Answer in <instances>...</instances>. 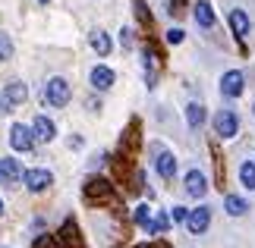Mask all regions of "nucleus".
<instances>
[{
  "mask_svg": "<svg viewBox=\"0 0 255 248\" xmlns=\"http://www.w3.org/2000/svg\"><path fill=\"white\" fill-rule=\"evenodd\" d=\"M142 66H145V85L154 88V85H158V57H154V51H145Z\"/></svg>",
  "mask_w": 255,
  "mask_h": 248,
  "instance_id": "dca6fc26",
  "label": "nucleus"
},
{
  "mask_svg": "<svg viewBox=\"0 0 255 248\" xmlns=\"http://www.w3.org/2000/svg\"><path fill=\"white\" fill-rule=\"evenodd\" d=\"M192 13H195V22H199L202 28H214V9H211L208 0H199Z\"/></svg>",
  "mask_w": 255,
  "mask_h": 248,
  "instance_id": "f3484780",
  "label": "nucleus"
},
{
  "mask_svg": "<svg viewBox=\"0 0 255 248\" xmlns=\"http://www.w3.org/2000/svg\"><path fill=\"white\" fill-rule=\"evenodd\" d=\"M243 88H246V76H243L240 69L224 73V79H221V94H224V97H240Z\"/></svg>",
  "mask_w": 255,
  "mask_h": 248,
  "instance_id": "39448f33",
  "label": "nucleus"
},
{
  "mask_svg": "<svg viewBox=\"0 0 255 248\" xmlns=\"http://www.w3.org/2000/svg\"><path fill=\"white\" fill-rule=\"evenodd\" d=\"M186 123H189V129H199L205 123V107L202 104H186Z\"/></svg>",
  "mask_w": 255,
  "mask_h": 248,
  "instance_id": "aec40b11",
  "label": "nucleus"
},
{
  "mask_svg": "<svg viewBox=\"0 0 255 248\" xmlns=\"http://www.w3.org/2000/svg\"><path fill=\"white\" fill-rule=\"evenodd\" d=\"M230 28H233V35H237L240 38V41H243V38H246L249 35V16L246 13H243V9H230Z\"/></svg>",
  "mask_w": 255,
  "mask_h": 248,
  "instance_id": "2eb2a0df",
  "label": "nucleus"
},
{
  "mask_svg": "<svg viewBox=\"0 0 255 248\" xmlns=\"http://www.w3.org/2000/svg\"><path fill=\"white\" fill-rule=\"evenodd\" d=\"M25 97H28L25 82H9V85L3 88V94H0V110H13V107L22 104Z\"/></svg>",
  "mask_w": 255,
  "mask_h": 248,
  "instance_id": "20e7f679",
  "label": "nucleus"
},
{
  "mask_svg": "<svg viewBox=\"0 0 255 248\" xmlns=\"http://www.w3.org/2000/svg\"><path fill=\"white\" fill-rule=\"evenodd\" d=\"M186 192H189L192 198H202L205 192H208V182H205V176L199 170H189V173H186Z\"/></svg>",
  "mask_w": 255,
  "mask_h": 248,
  "instance_id": "4468645a",
  "label": "nucleus"
},
{
  "mask_svg": "<svg viewBox=\"0 0 255 248\" xmlns=\"http://www.w3.org/2000/svg\"><path fill=\"white\" fill-rule=\"evenodd\" d=\"M88 79H92V88H98V91H107V88L114 85V79H117V76H114V69H111V66H95Z\"/></svg>",
  "mask_w": 255,
  "mask_h": 248,
  "instance_id": "f8f14e48",
  "label": "nucleus"
},
{
  "mask_svg": "<svg viewBox=\"0 0 255 248\" xmlns=\"http://www.w3.org/2000/svg\"><path fill=\"white\" fill-rule=\"evenodd\" d=\"M82 195H85V201H111L114 188L107 179H101V176H92V179H85Z\"/></svg>",
  "mask_w": 255,
  "mask_h": 248,
  "instance_id": "f03ea898",
  "label": "nucleus"
},
{
  "mask_svg": "<svg viewBox=\"0 0 255 248\" xmlns=\"http://www.w3.org/2000/svg\"><path fill=\"white\" fill-rule=\"evenodd\" d=\"M167 226H170V217H167V214H158V217H151V220H148V226H145V230L158 236V233L167 230Z\"/></svg>",
  "mask_w": 255,
  "mask_h": 248,
  "instance_id": "4be33fe9",
  "label": "nucleus"
},
{
  "mask_svg": "<svg viewBox=\"0 0 255 248\" xmlns=\"http://www.w3.org/2000/svg\"><path fill=\"white\" fill-rule=\"evenodd\" d=\"M0 214H3V201H0Z\"/></svg>",
  "mask_w": 255,
  "mask_h": 248,
  "instance_id": "2f4dec72",
  "label": "nucleus"
},
{
  "mask_svg": "<svg viewBox=\"0 0 255 248\" xmlns=\"http://www.w3.org/2000/svg\"><path fill=\"white\" fill-rule=\"evenodd\" d=\"M154 170H158V176H164V179H173V173H176V157L170 151H161L158 145H154Z\"/></svg>",
  "mask_w": 255,
  "mask_h": 248,
  "instance_id": "1a4fd4ad",
  "label": "nucleus"
},
{
  "mask_svg": "<svg viewBox=\"0 0 255 248\" xmlns=\"http://www.w3.org/2000/svg\"><path fill=\"white\" fill-rule=\"evenodd\" d=\"M208 223H211V207H192L189 211V220H186V226H189V233L195 236H202L205 230H208Z\"/></svg>",
  "mask_w": 255,
  "mask_h": 248,
  "instance_id": "0eeeda50",
  "label": "nucleus"
},
{
  "mask_svg": "<svg viewBox=\"0 0 255 248\" xmlns=\"http://www.w3.org/2000/svg\"><path fill=\"white\" fill-rule=\"evenodd\" d=\"M57 242H60L63 248H82V236H79V226H76V220H66V223L60 226Z\"/></svg>",
  "mask_w": 255,
  "mask_h": 248,
  "instance_id": "9d476101",
  "label": "nucleus"
},
{
  "mask_svg": "<svg viewBox=\"0 0 255 248\" xmlns=\"http://www.w3.org/2000/svg\"><path fill=\"white\" fill-rule=\"evenodd\" d=\"M240 182L249 188V192H255V161H246L240 166Z\"/></svg>",
  "mask_w": 255,
  "mask_h": 248,
  "instance_id": "412c9836",
  "label": "nucleus"
},
{
  "mask_svg": "<svg viewBox=\"0 0 255 248\" xmlns=\"http://www.w3.org/2000/svg\"><path fill=\"white\" fill-rule=\"evenodd\" d=\"M224 207H227V214H230V217H243V214L249 211L246 198H240V195H227V198H224Z\"/></svg>",
  "mask_w": 255,
  "mask_h": 248,
  "instance_id": "6ab92c4d",
  "label": "nucleus"
},
{
  "mask_svg": "<svg viewBox=\"0 0 255 248\" xmlns=\"http://www.w3.org/2000/svg\"><path fill=\"white\" fill-rule=\"evenodd\" d=\"M22 176L25 173H22V166H19L16 157H3V161H0V182L3 185H16Z\"/></svg>",
  "mask_w": 255,
  "mask_h": 248,
  "instance_id": "6e6552de",
  "label": "nucleus"
},
{
  "mask_svg": "<svg viewBox=\"0 0 255 248\" xmlns=\"http://www.w3.org/2000/svg\"><path fill=\"white\" fill-rule=\"evenodd\" d=\"M135 248H151V245H135Z\"/></svg>",
  "mask_w": 255,
  "mask_h": 248,
  "instance_id": "c756f323",
  "label": "nucleus"
},
{
  "mask_svg": "<svg viewBox=\"0 0 255 248\" xmlns=\"http://www.w3.org/2000/svg\"><path fill=\"white\" fill-rule=\"evenodd\" d=\"M32 248H63V245L57 242V236H47V233H44V236H38V239H35Z\"/></svg>",
  "mask_w": 255,
  "mask_h": 248,
  "instance_id": "393cba45",
  "label": "nucleus"
},
{
  "mask_svg": "<svg viewBox=\"0 0 255 248\" xmlns=\"http://www.w3.org/2000/svg\"><path fill=\"white\" fill-rule=\"evenodd\" d=\"M38 3H51V0H38Z\"/></svg>",
  "mask_w": 255,
  "mask_h": 248,
  "instance_id": "7c9ffc66",
  "label": "nucleus"
},
{
  "mask_svg": "<svg viewBox=\"0 0 255 248\" xmlns=\"http://www.w3.org/2000/svg\"><path fill=\"white\" fill-rule=\"evenodd\" d=\"M9 145L16 148V151H32L35 148V132L22 123H16L13 129H9Z\"/></svg>",
  "mask_w": 255,
  "mask_h": 248,
  "instance_id": "423d86ee",
  "label": "nucleus"
},
{
  "mask_svg": "<svg viewBox=\"0 0 255 248\" xmlns=\"http://www.w3.org/2000/svg\"><path fill=\"white\" fill-rule=\"evenodd\" d=\"M88 41H92V47H95V54H98V57H111V47H114V44H111V38H107V32L95 28Z\"/></svg>",
  "mask_w": 255,
  "mask_h": 248,
  "instance_id": "a211bd4d",
  "label": "nucleus"
},
{
  "mask_svg": "<svg viewBox=\"0 0 255 248\" xmlns=\"http://www.w3.org/2000/svg\"><path fill=\"white\" fill-rule=\"evenodd\" d=\"M135 13H139V19H142V22H148V9H145V3H142V0H135Z\"/></svg>",
  "mask_w": 255,
  "mask_h": 248,
  "instance_id": "cd10ccee",
  "label": "nucleus"
},
{
  "mask_svg": "<svg viewBox=\"0 0 255 248\" xmlns=\"http://www.w3.org/2000/svg\"><path fill=\"white\" fill-rule=\"evenodd\" d=\"M70 97H73V91H70V82H66V79H60V76L47 79L44 101L51 104V107H66V104H70Z\"/></svg>",
  "mask_w": 255,
  "mask_h": 248,
  "instance_id": "f257e3e1",
  "label": "nucleus"
},
{
  "mask_svg": "<svg viewBox=\"0 0 255 248\" xmlns=\"http://www.w3.org/2000/svg\"><path fill=\"white\" fill-rule=\"evenodd\" d=\"M32 132H35V142H54V135H57V126L47 120V116H35V123H32Z\"/></svg>",
  "mask_w": 255,
  "mask_h": 248,
  "instance_id": "ddd939ff",
  "label": "nucleus"
},
{
  "mask_svg": "<svg viewBox=\"0 0 255 248\" xmlns=\"http://www.w3.org/2000/svg\"><path fill=\"white\" fill-rule=\"evenodd\" d=\"M9 57H13V41L6 32H0V60H9Z\"/></svg>",
  "mask_w": 255,
  "mask_h": 248,
  "instance_id": "b1692460",
  "label": "nucleus"
},
{
  "mask_svg": "<svg viewBox=\"0 0 255 248\" xmlns=\"http://www.w3.org/2000/svg\"><path fill=\"white\" fill-rule=\"evenodd\" d=\"M120 41H123V47H132V32H129V28H123V35H120Z\"/></svg>",
  "mask_w": 255,
  "mask_h": 248,
  "instance_id": "c85d7f7f",
  "label": "nucleus"
},
{
  "mask_svg": "<svg viewBox=\"0 0 255 248\" xmlns=\"http://www.w3.org/2000/svg\"><path fill=\"white\" fill-rule=\"evenodd\" d=\"M211 123H214V132H218L221 138H233V135L240 132V120H237V113L227 110V107L214 113V120H211Z\"/></svg>",
  "mask_w": 255,
  "mask_h": 248,
  "instance_id": "7ed1b4c3",
  "label": "nucleus"
},
{
  "mask_svg": "<svg viewBox=\"0 0 255 248\" xmlns=\"http://www.w3.org/2000/svg\"><path fill=\"white\" fill-rule=\"evenodd\" d=\"M132 220L139 223V226H148V220H151V211H148V204H135V211H132Z\"/></svg>",
  "mask_w": 255,
  "mask_h": 248,
  "instance_id": "5701e85b",
  "label": "nucleus"
},
{
  "mask_svg": "<svg viewBox=\"0 0 255 248\" xmlns=\"http://www.w3.org/2000/svg\"><path fill=\"white\" fill-rule=\"evenodd\" d=\"M183 41V28H170L167 32V44H180Z\"/></svg>",
  "mask_w": 255,
  "mask_h": 248,
  "instance_id": "bb28decb",
  "label": "nucleus"
},
{
  "mask_svg": "<svg viewBox=\"0 0 255 248\" xmlns=\"http://www.w3.org/2000/svg\"><path fill=\"white\" fill-rule=\"evenodd\" d=\"M170 220L173 223H186V220H189V211H186V207H173V211H170Z\"/></svg>",
  "mask_w": 255,
  "mask_h": 248,
  "instance_id": "a878e982",
  "label": "nucleus"
},
{
  "mask_svg": "<svg viewBox=\"0 0 255 248\" xmlns=\"http://www.w3.org/2000/svg\"><path fill=\"white\" fill-rule=\"evenodd\" d=\"M22 179H25V188H28V192H44V188L54 182V176L47 173V170H28Z\"/></svg>",
  "mask_w": 255,
  "mask_h": 248,
  "instance_id": "9b49d317",
  "label": "nucleus"
}]
</instances>
